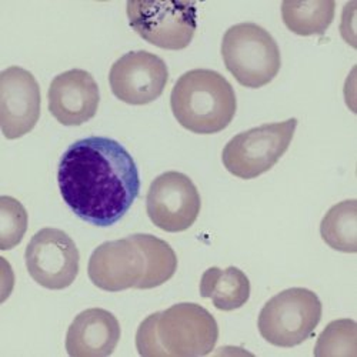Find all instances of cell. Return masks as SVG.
I'll list each match as a JSON object with an SVG mask.
<instances>
[{"instance_id": "obj_1", "label": "cell", "mask_w": 357, "mask_h": 357, "mask_svg": "<svg viewBox=\"0 0 357 357\" xmlns=\"http://www.w3.org/2000/svg\"><path fill=\"white\" fill-rule=\"evenodd\" d=\"M57 183L69 209L98 227L122 220L140 192L139 170L126 147L100 136L69 146L59 163Z\"/></svg>"}, {"instance_id": "obj_2", "label": "cell", "mask_w": 357, "mask_h": 357, "mask_svg": "<svg viewBox=\"0 0 357 357\" xmlns=\"http://www.w3.org/2000/svg\"><path fill=\"white\" fill-rule=\"evenodd\" d=\"M176 271L177 256L172 246L144 233L102 243L87 266L89 279L105 291L155 289L169 282Z\"/></svg>"}, {"instance_id": "obj_3", "label": "cell", "mask_w": 357, "mask_h": 357, "mask_svg": "<svg viewBox=\"0 0 357 357\" xmlns=\"http://www.w3.org/2000/svg\"><path fill=\"white\" fill-rule=\"evenodd\" d=\"M219 326L213 314L196 303H177L147 316L136 333L143 357H199L213 351Z\"/></svg>"}, {"instance_id": "obj_4", "label": "cell", "mask_w": 357, "mask_h": 357, "mask_svg": "<svg viewBox=\"0 0 357 357\" xmlns=\"http://www.w3.org/2000/svg\"><path fill=\"white\" fill-rule=\"evenodd\" d=\"M170 107L178 125L197 135L225 130L233 121L237 100L229 80L209 69H193L177 79Z\"/></svg>"}, {"instance_id": "obj_5", "label": "cell", "mask_w": 357, "mask_h": 357, "mask_svg": "<svg viewBox=\"0 0 357 357\" xmlns=\"http://www.w3.org/2000/svg\"><path fill=\"white\" fill-rule=\"evenodd\" d=\"M222 57L231 76L250 89L269 84L282 66L280 49L275 38L250 22L227 29L222 40Z\"/></svg>"}, {"instance_id": "obj_6", "label": "cell", "mask_w": 357, "mask_h": 357, "mask_svg": "<svg viewBox=\"0 0 357 357\" xmlns=\"http://www.w3.org/2000/svg\"><path fill=\"white\" fill-rule=\"evenodd\" d=\"M317 294L305 287H291L273 296L260 310V336L278 347H294L306 342L321 319Z\"/></svg>"}, {"instance_id": "obj_7", "label": "cell", "mask_w": 357, "mask_h": 357, "mask_svg": "<svg viewBox=\"0 0 357 357\" xmlns=\"http://www.w3.org/2000/svg\"><path fill=\"white\" fill-rule=\"evenodd\" d=\"M126 13L130 27L143 40L165 50L186 49L197 27V9L193 2L130 0Z\"/></svg>"}, {"instance_id": "obj_8", "label": "cell", "mask_w": 357, "mask_h": 357, "mask_svg": "<svg viewBox=\"0 0 357 357\" xmlns=\"http://www.w3.org/2000/svg\"><path fill=\"white\" fill-rule=\"evenodd\" d=\"M297 128V119L267 123L236 135L222 152L229 173L241 178H255L269 172L287 152Z\"/></svg>"}, {"instance_id": "obj_9", "label": "cell", "mask_w": 357, "mask_h": 357, "mask_svg": "<svg viewBox=\"0 0 357 357\" xmlns=\"http://www.w3.org/2000/svg\"><path fill=\"white\" fill-rule=\"evenodd\" d=\"M31 278L45 289L63 290L79 275L80 255L72 237L54 227L39 230L29 242L24 253Z\"/></svg>"}, {"instance_id": "obj_10", "label": "cell", "mask_w": 357, "mask_h": 357, "mask_svg": "<svg viewBox=\"0 0 357 357\" xmlns=\"http://www.w3.org/2000/svg\"><path fill=\"white\" fill-rule=\"evenodd\" d=\"M202 200L192 178L181 172L158 176L149 188L146 211L152 223L167 233H181L195 225Z\"/></svg>"}, {"instance_id": "obj_11", "label": "cell", "mask_w": 357, "mask_h": 357, "mask_svg": "<svg viewBox=\"0 0 357 357\" xmlns=\"http://www.w3.org/2000/svg\"><path fill=\"white\" fill-rule=\"evenodd\" d=\"M167 80L169 70L163 59L146 50L119 57L109 73L112 93L132 106H144L159 99Z\"/></svg>"}, {"instance_id": "obj_12", "label": "cell", "mask_w": 357, "mask_h": 357, "mask_svg": "<svg viewBox=\"0 0 357 357\" xmlns=\"http://www.w3.org/2000/svg\"><path fill=\"white\" fill-rule=\"evenodd\" d=\"M40 103V87L31 72L10 66L0 73V128L6 139H19L35 129Z\"/></svg>"}, {"instance_id": "obj_13", "label": "cell", "mask_w": 357, "mask_h": 357, "mask_svg": "<svg viewBox=\"0 0 357 357\" xmlns=\"http://www.w3.org/2000/svg\"><path fill=\"white\" fill-rule=\"evenodd\" d=\"M49 112L63 126H80L96 116L100 92L95 77L82 69L57 75L49 87Z\"/></svg>"}, {"instance_id": "obj_14", "label": "cell", "mask_w": 357, "mask_h": 357, "mask_svg": "<svg viewBox=\"0 0 357 357\" xmlns=\"http://www.w3.org/2000/svg\"><path fill=\"white\" fill-rule=\"evenodd\" d=\"M121 323L105 309L79 313L68 329L66 351L72 357L110 356L121 340Z\"/></svg>"}, {"instance_id": "obj_15", "label": "cell", "mask_w": 357, "mask_h": 357, "mask_svg": "<svg viewBox=\"0 0 357 357\" xmlns=\"http://www.w3.org/2000/svg\"><path fill=\"white\" fill-rule=\"evenodd\" d=\"M200 296L211 299L222 312H231L245 306L250 297L249 278L234 266L227 269L211 267L200 279Z\"/></svg>"}, {"instance_id": "obj_16", "label": "cell", "mask_w": 357, "mask_h": 357, "mask_svg": "<svg viewBox=\"0 0 357 357\" xmlns=\"http://www.w3.org/2000/svg\"><path fill=\"white\" fill-rule=\"evenodd\" d=\"M335 0L283 2L282 19L290 32L299 36L324 35L335 19Z\"/></svg>"}, {"instance_id": "obj_17", "label": "cell", "mask_w": 357, "mask_h": 357, "mask_svg": "<svg viewBox=\"0 0 357 357\" xmlns=\"http://www.w3.org/2000/svg\"><path fill=\"white\" fill-rule=\"evenodd\" d=\"M324 243L343 253L357 252V202L354 199L332 206L320 223Z\"/></svg>"}, {"instance_id": "obj_18", "label": "cell", "mask_w": 357, "mask_h": 357, "mask_svg": "<svg viewBox=\"0 0 357 357\" xmlns=\"http://www.w3.org/2000/svg\"><path fill=\"white\" fill-rule=\"evenodd\" d=\"M316 357L357 356V326L351 319L333 320L324 327L314 347Z\"/></svg>"}, {"instance_id": "obj_19", "label": "cell", "mask_w": 357, "mask_h": 357, "mask_svg": "<svg viewBox=\"0 0 357 357\" xmlns=\"http://www.w3.org/2000/svg\"><path fill=\"white\" fill-rule=\"evenodd\" d=\"M27 230V212L24 206L10 196L0 197V249L16 248Z\"/></svg>"}]
</instances>
